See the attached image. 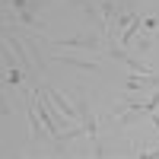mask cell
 <instances>
[{"mask_svg":"<svg viewBox=\"0 0 159 159\" xmlns=\"http://www.w3.org/2000/svg\"><path fill=\"white\" fill-rule=\"evenodd\" d=\"M54 48H80V51H99L102 48V38L96 32H80V35H70L64 42H51Z\"/></svg>","mask_w":159,"mask_h":159,"instance_id":"obj_1","label":"cell"},{"mask_svg":"<svg viewBox=\"0 0 159 159\" xmlns=\"http://www.w3.org/2000/svg\"><path fill=\"white\" fill-rule=\"evenodd\" d=\"M108 54H111L115 61H121L124 67H127V70H134V73H153V70H150L140 57H134V54H130V51H124V48H118L115 42H111V48H108Z\"/></svg>","mask_w":159,"mask_h":159,"instance_id":"obj_2","label":"cell"},{"mask_svg":"<svg viewBox=\"0 0 159 159\" xmlns=\"http://www.w3.org/2000/svg\"><path fill=\"white\" fill-rule=\"evenodd\" d=\"M32 99H35V108L42 111V121L48 124V134H51V137H61V124H57V118H54V111H48V105H45L48 96H45L42 89H35V92H32Z\"/></svg>","mask_w":159,"mask_h":159,"instance_id":"obj_3","label":"cell"},{"mask_svg":"<svg viewBox=\"0 0 159 159\" xmlns=\"http://www.w3.org/2000/svg\"><path fill=\"white\" fill-rule=\"evenodd\" d=\"M42 92H45V96H48L51 102H54V108H57V111H64V115H67V118H76V121H80V111L73 108V105H70L67 99H64V92H57L54 86H48V83L42 86Z\"/></svg>","mask_w":159,"mask_h":159,"instance_id":"obj_4","label":"cell"},{"mask_svg":"<svg viewBox=\"0 0 159 159\" xmlns=\"http://www.w3.org/2000/svg\"><path fill=\"white\" fill-rule=\"evenodd\" d=\"M124 86L134 92V89H159V73H140V76H127Z\"/></svg>","mask_w":159,"mask_h":159,"instance_id":"obj_5","label":"cell"},{"mask_svg":"<svg viewBox=\"0 0 159 159\" xmlns=\"http://www.w3.org/2000/svg\"><path fill=\"white\" fill-rule=\"evenodd\" d=\"M57 61L61 64H67V67H76V70H86V73H96L99 67L92 61H86V57H73V54H57Z\"/></svg>","mask_w":159,"mask_h":159,"instance_id":"obj_6","label":"cell"},{"mask_svg":"<svg viewBox=\"0 0 159 159\" xmlns=\"http://www.w3.org/2000/svg\"><path fill=\"white\" fill-rule=\"evenodd\" d=\"M3 38H7V45H10L13 51H16V54H19V57H22V67H25V70H32V64H35V61H29V57H25V48H29V45H25V48H22V42H19V38H16V35H13L10 29L3 32Z\"/></svg>","mask_w":159,"mask_h":159,"instance_id":"obj_7","label":"cell"},{"mask_svg":"<svg viewBox=\"0 0 159 159\" xmlns=\"http://www.w3.org/2000/svg\"><path fill=\"white\" fill-rule=\"evenodd\" d=\"M38 115H42V111L35 108V99L29 96V130H32V137H35V140H45V130L38 127Z\"/></svg>","mask_w":159,"mask_h":159,"instance_id":"obj_8","label":"cell"},{"mask_svg":"<svg viewBox=\"0 0 159 159\" xmlns=\"http://www.w3.org/2000/svg\"><path fill=\"white\" fill-rule=\"evenodd\" d=\"M22 76H25V73H22V70L16 67V64H13V57L7 54V83H13V86H19V83H22Z\"/></svg>","mask_w":159,"mask_h":159,"instance_id":"obj_9","label":"cell"},{"mask_svg":"<svg viewBox=\"0 0 159 159\" xmlns=\"http://www.w3.org/2000/svg\"><path fill=\"white\" fill-rule=\"evenodd\" d=\"M134 51H137V54H150V51H153V38H147V35L137 38V42H134Z\"/></svg>","mask_w":159,"mask_h":159,"instance_id":"obj_10","label":"cell"},{"mask_svg":"<svg viewBox=\"0 0 159 159\" xmlns=\"http://www.w3.org/2000/svg\"><path fill=\"white\" fill-rule=\"evenodd\" d=\"M29 51H32V61L38 64V70H45V57H42V51H38V42H29Z\"/></svg>","mask_w":159,"mask_h":159,"instance_id":"obj_11","label":"cell"},{"mask_svg":"<svg viewBox=\"0 0 159 159\" xmlns=\"http://www.w3.org/2000/svg\"><path fill=\"white\" fill-rule=\"evenodd\" d=\"M150 118H153V124H156V130H159V115H156V111H150Z\"/></svg>","mask_w":159,"mask_h":159,"instance_id":"obj_12","label":"cell"}]
</instances>
